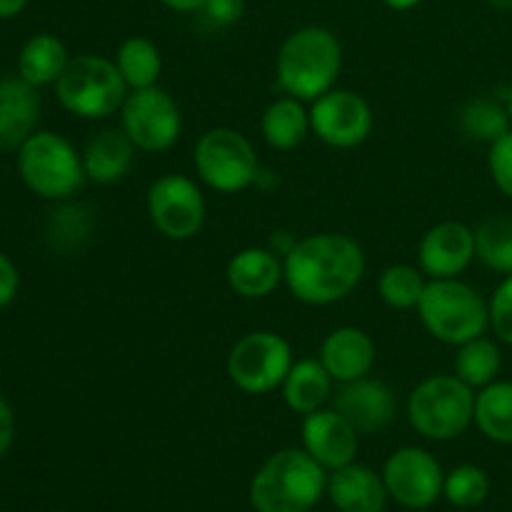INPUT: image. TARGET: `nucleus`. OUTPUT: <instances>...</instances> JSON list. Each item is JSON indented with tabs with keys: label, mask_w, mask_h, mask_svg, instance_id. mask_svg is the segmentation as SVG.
Listing matches in <instances>:
<instances>
[{
	"label": "nucleus",
	"mask_w": 512,
	"mask_h": 512,
	"mask_svg": "<svg viewBox=\"0 0 512 512\" xmlns=\"http://www.w3.org/2000/svg\"><path fill=\"white\" fill-rule=\"evenodd\" d=\"M195 170L218 193H243L258 178V153L235 128H210L195 143Z\"/></svg>",
	"instance_id": "8"
},
{
	"label": "nucleus",
	"mask_w": 512,
	"mask_h": 512,
	"mask_svg": "<svg viewBox=\"0 0 512 512\" xmlns=\"http://www.w3.org/2000/svg\"><path fill=\"white\" fill-rule=\"evenodd\" d=\"M383 483L388 495L408 510H425L443 495L445 473L430 450L408 445L385 460Z\"/></svg>",
	"instance_id": "12"
},
{
	"label": "nucleus",
	"mask_w": 512,
	"mask_h": 512,
	"mask_svg": "<svg viewBox=\"0 0 512 512\" xmlns=\"http://www.w3.org/2000/svg\"><path fill=\"white\" fill-rule=\"evenodd\" d=\"M328 498L340 512H383L390 498L383 475L360 463L333 470L328 478Z\"/></svg>",
	"instance_id": "20"
},
{
	"label": "nucleus",
	"mask_w": 512,
	"mask_h": 512,
	"mask_svg": "<svg viewBox=\"0 0 512 512\" xmlns=\"http://www.w3.org/2000/svg\"><path fill=\"white\" fill-rule=\"evenodd\" d=\"M115 65H118L120 75L130 90H143L158 85L163 58H160V50L153 40L145 38V35H130L120 43Z\"/></svg>",
	"instance_id": "26"
},
{
	"label": "nucleus",
	"mask_w": 512,
	"mask_h": 512,
	"mask_svg": "<svg viewBox=\"0 0 512 512\" xmlns=\"http://www.w3.org/2000/svg\"><path fill=\"white\" fill-rule=\"evenodd\" d=\"M18 175L25 188L43 200H68L83 188V155L65 135L35 130L18 150Z\"/></svg>",
	"instance_id": "5"
},
{
	"label": "nucleus",
	"mask_w": 512,
	"mask_h": 512,
	"mask_svg": "<svg viewBox=\"0 0 512 512\" xmlns=\"http://www.w3.org/2000/svg\"><path fill=\"white\" fill-rule=\"evenodd\" d=\"M335 410L358 430L360 435L383 433L398 413V398L393 388L378 378H360L340 385L335 395Z\"/></svg>",
	"instance_id": "14"
},
{
	"label": "nucleus",
	"mask_w": 512,
	"mask_h": 512,
	"mask_svg": "<svg viewBox=\"0 0 512 512\" xmlns=\"http://www.w3.org/2000/svg\"><path fill=\"white\" fill-rule=\"evenodd\" d=\"M328 493L325 468L305 448H285L270 455L250 480L255 512H308Z\"/></svg>",
	"instance_id": "2"
},
{
	"label": "nucleus",
	"mask_w": 512,
	"mask_h": 512,
	"mask_svg": "<svg viewBox=\"0 0 512 512\" xmlns=\"http://www.w3.org/2000/svg\"><path fill=\"white\" fill-rule=\"evenodd\" d=\"M15 440V413L13 405L5 400V395H0V458L10 450Z\"/></svg>",
	"instance_id": "37"
},
{
	"label": "nucleus",
	"mask_w": 512,
	"mask_h": 512,
	"mask_svg": "<svg viewBox=\"0 0 512 512\" xmlns=\"http://www.w3.org/2000/svg\"><path fill=\"white\" fill-rule=\"evenodd\" d=\"M475 425L488 440L512 445V383L495 380L475 395Z\"/></svg>",
	"instance_id": "25"
},
{
	"label": "nucleus",
	"mask_w": 512,
	"mask_h": 512,
	"mask_svg": "<svg viewBox=\"0 0 512 512\" xmlns=\"http://www.w3.org/2000/svg\"><path fill=\"white\" fill-rule=\"evenodd\" d=\"M343 68V45L333 30L323 25H305L290 33L280 45L275 70L285 95L310 100L325 95L338 83Z\"/></svg>",
	"instance_id": "3"
},
{
	"label": "nucleus",
	"mask_w": 512,
	"mask_h": 512,
	"mask_svg": "<svg viewBox=\"0 0 512 512\" xmlns=\"http://www.w3.org/2000/svg\"><path fill=\"white\" fill-rule=\"evenodd\" d=\"M53 88L58 103L68 113L85 120L108 118L115 110L123 108L128 98V85L115 60L93 53L70 58Z\"/></svg>",
	"instance_id": "7"
},
{
	"label": "nucleus",
	"mask_w": 512,
	"mask_h": 512,
	"mask_svg": "<svg viewBox=\"0 0 512 512\" xmlns=\"http://www.w3.org/2000/svg\"><path fill=\"white\" fill-rule=\"evenodd\" d=\"M158 3H163L170 10H178V13H195V10L203 8L205 0H158Z\"/></svg>",
	"instance_id": "39"
},
{
	"label": "nucleus",
	"mask_w": 512,
	"mask_h": 512,
	"mask_svg": "<svg viewBox=\"0 0 512 512\" xmlns=\"http://www.w3.org/2000/svg\"><path fill=\"white\" fill-rule=\"evenodd\" d=\"M200 10H203L210 23L225 28V25H233L243 18L245 0H205Z\"/></svg>",
	"instance_id": "35"
},
{
	"label": "nucleus",
	"mask_w": 512,
	"mask_h": 512,
	"mask_svg": "<svg viewBox=\"0 0 512 512\" xmlns=\"http://www.w3.org/2000/svg\"><path fill=\"white\" fill-rule=\"evenodd\" d=\"M475 260V230L458 220H443L423 235L418 245L420 270L430 280L458 278Z\"/></svg>",
	"instance_id": "15"
},
{
	"label": "nucleus",
	"mask_w": 512,
	"mask_h": 512,
	"mask_svg": "<svg viewBox=\"0 0 512 512\" xmlns=\"http://www.w3.org/2000/svg\"><path fill=\"white\" fill-rule=\"evenodd\" d=\"M408 420L435 443L460 438L475 420V390L458 375H430L410 393Z\"/></svg>",
	"instance_id": "6"
},
{
	"label": "nucleus",
	"mask_w": 512,
	"mask_h": 512,
	"mask_svg": "<svg viewBox=\"0 0 512 512\" xmlns=\"http://www.w3.org/2000/svg\"><path fill=\"white\" fill-rule=\"evenodd\" d=\"M383 3L393 10H410V8H415L420 0H383Z\"/></svg>",
	"instance_id": "40"
},
{
	"label": "nucleus",
	"mask_w": 512,
	"mask_h": 512,
	"mask_svg": "<svg viewBox=\"0 0 512 512\" xmlns=\"http://www.w3.org/2000/svg\"><path fill=\"white\" fill-rule=\"evenodd\" d=\"M58 512H68V510H58Z\"/></svg>",
	"instance_id": "43"
},
{
	"label": "nucleus",
	"mask_w": 512,
	"mask_h": 512,
	"mask_svg": "<svg viewBox=\"0 0 512 512\" xmlns=\"http://www.w3.org/2000/svg\"><path fill=\"white\" fill-rule=\"evenodd\" d=\"M443 495L450 505L455 508H478L485 503V498L490 495V478L483 468L478 465H458V468L450 470L445 475Z\"/></svg>",
	"instance_id": "31"
},
{
	"label": "nucleus",
	"mask_w": 512,
	"mask_h": 512,
	"mask_svg": "<svg viewBox=\"0 0 512 512\" xmlns=\"http://www.w3.org/2000/svg\"><path fill=\"white\" fill-rule=\"evenodd\" d=\"M68 63V48L58 35L35 33L20 48L18 75L35 88H45V85H55Z\"/></svg>",
	"instance_id": "24"
},
{
	"label": "nucleus",
	"mask_w": 512,
	"mask_h": 512,
	"mask_svg": "<svg viewBox=\"0 0 512 512\" xmlns=\"http://www.w3.org/2000/svg\"><path fill=\"white\" fill-rule=\"evenodd\" d=\"M505 108H508L510 123H512V85H510V90H508V100H505Z\"/></svg>",
	"instance_id": "42"
},
{
	"label": "nucleus",
	"mask_w": 512,
	"mask_h": 512,
	"mask_svg": "<svg viewBox=\"0 0 512 512\" xmlns=\"http://www.w3.org/2000/svg\"><path fill=\"white\" fill-rule=\"evenodd\" d=\"M148 215L153 228L168 240L195 238L205 223L203 190L188 175H163L148 190Z\"/></svg>",
	"instance_id": "11"
},
{
	"label": "nucleus",
	"mask_w": 512,
	"mask_h": 512,
	"mask_svg": "<svg viewBox=\"0 0 512 512\" xmlns=\"http://www.w3.org/2000/svg\"><path fill=\"white\" fill-rule=\"evenodd\" d=\"M375 343L365 330L343 325L325 335L320 345V363L330 373L335 383H353V380L370 375L375 365Z\"/></svg>",
	"instance_id": "18"
},
{
	"label": "nucleus",
	"mask_w": 512,
	"mask_h": 512,
	"mask_svg": "<svg viewBox=\"0 0 512 512\" xmlns=\"http://www.w3.org/2000/svg\"><path fill=\"white\" fill-rule=\"evenodd\" d=\"M488 168L500 193L512 200V130L500 135L495 143H490Z\"/></svg>",
	"instance_id": "34"
},
{
	"label": "nucleus",
	"mask_w": 512,
	"mask_h": 512,
	"mask_svg": "<svg viewBox=\"0 0 512 512\" xmlns=\"http://www.w3.org/2000/svg\"><path fill=\"white\" fill-rule=\"evenodd\" d=\"M260 133L273 150H293L305 143L310 128V110H305L303 100L285 95L273 100L260 118Z\"/></svg>",
	"instance_id": "23"
},
{
	"label": "nucleus",
	"mask_w": 512,
	"mask_h": 512,
	"mask_svg": "<svg viewBox=\"0 0 512 512\" xmlns=\"http://www.w3.org/2000/svg\"><path fill=\"white\" fill-rule=\"evenodd\" d=\"M120 123L135 148L145 153L170 150L183 133V115H180L178 103L168 90L158 85L130 90L120 108Z\"/></svg>",
	"instance_id": "10"
},
{
	"label": "nucleus",
	"mask_w": 512,
	"mask_h": 512,
	"mask_svg": "<svg viewBox=\"0 0 512 512\" xmlns=\"http://www.w3.org/2000/svg\"><path fill=\"white\" fill-rule=\"evenodd\" d=\"M475 258L500 275H512V218L493 215L475 230Z\"/></svg>",
	"instance_id": "28"
},
{
	"label": "nucleus",
	"mask_w": 512,
	"mask_h": 512,
	"mask_svg": "<svg viewBox=\"0 0 512 512\" xmlns=\"http://www.w3.org/2000/svg\"><path fill=\"white\" fill-rule=\"evenodd\" d=\"M285 285L305 305L348 298L365 275V253L345 233H315L298 240L283 258Z\"/></svg>",
	"instance_id": "1"
},
{
	"label": "nucleus",
	"mask_w": 512,
	"mask_h": 512,
	"mask_svg": "<svg viewBox=\"0 0 512 512\" xmlns=\"http://www.w3.org/2000/svg\"><path fill=\"white\" fill-rule=\"evenodd\" d=\"M230 290L245 300L268 298L285 280V268L280 255L270 248H243L228 260L225 268Z\"/></svg>",
	"instance_id": "19"
},
{
	"label": "nucleus",
	"mask_w": 512,
	"mask_h": 512,
	"mask_svg": "<svg viewBox=\"0 0 512 512\" xmlns=\"http://www.w3.org/2000/svg\"><path fill=\"white\" fill-rule=\"evenodd\" d=\"M40 95L20 75L0 80V150L18 153L20 145L38 130Z\"/></svg>",
	"instance_id": "17"
},
{
	"label": "nucleus",
	"mask_w": 512,
	"mask_h": 512,
	"mask_svg": "<svg viewBox=\"0 0 512 512\" xmlns=\"http://www.w3.org/2000/svg\"><path fill=\"white\" fill-rule=\"evenodd\" d=\"M293 348L273 330L245 333L228 355V375L248 395H268L283 385L293 368Z\"/></svg>",
	"instance_id": "9"
},
{
	"label": "nucleus",
	"mask_w": 512,
	"mask_h": 512,
	"mask_svg": "<svg viewBox=\"0 0 512 512\" xmlns=\"http://www.w3.org/2000/svg\"><path fill=\"white\" fill-rule=\"evenodd\" d=\"M30 0H0V20H10L28 8Z\"/></svg>",
	"instance_id": "38"
},
{
	"label": "nucleus",
	"mask_w": 512,
	"mask_h": 512,
	"mask_svg": "<svg viewBox=\"0 0 512 512\" xmlns=\"http://www.w3.org/2000/svg\"><path fill=\"white\" fill-rule=\"evenodd\" d=\"M333 383L330 373L320 358H303L293 363L288 378L283 380V398L293 413L308 415L323 408L328 403L330 393H333Z\"/></svg>",
	"instance_id": "22"
},
{
	"label": "nucleus",
	"mask_w": 512,
	"mask_h": 512,
	"mask_svg": "<svg viewBox=\"0 0 512 512\" xmlns=\"http://www.w3.org/2000/svg\"><path fill=\"white\" fill-rule=\"evenodd\" d=\"M373 108L355 90L333 88L310 105V128L330 148H358L373 133Z\"/></svg>",
	"instance_id": "13"
},
{
	"label": "nucleus",
	"mask_w": 512,
	"mask_h": 512,
	"mask_svg": "<svg viewBox=\"0 0 512 512\" xmlns=\"http://www.w3.org/2000/svg\"><path fill=\"white\" fill-rule=\"evenodd\" d=\"M460 125L473 140L495 143L500 135L508 133L512 123L505 105H498L488 98H478L465 105L463 113H460Z\"/></svg>",
	"instance_id": "30"
},
{
	"label": "nucleus",
	"mask_w": 512,
	"mask_h": 512,
	"mask_svg": "<svg viewBox=\"0 0 512 512\" xmlns=\"http://www.w3.org/2000/svg\"><path fill=\"white\" fill-rule=\"evenodd\" d=\"M485 3H490L498 10H512V0H485Z\"/></svg>",
	"instance_id": "41"
},
{
	"label": "nucleus",
	"mask_w": 512,
	"mask_h": 512,
	"mask_svg": "<svg viewBox=\"0 0 512 512\" xmlns=\"http://www.w3.org/2000/svg\"><path fill=\"white\" fill-rule=\"evenodd\" d=\"M360 433L335 408H320L303 420V448L325 470L355 463Z\"/></svg>",
	"instance_id": "16"
},
{
	"label": "nucleus",
	"mask_w": 512,
	"mask_h": 512,
	"mask_svg": "<svg viewBox=\"0 0 512 512\" xmlns=\"http://www.w3.org/2000/svg\"><path fill=\"white\" fill-rule=\"evenodd\" d=\"M425 273L415 265H390L380 273L378 280V293L383 298L385 305L395 310H410V308H418L420 298L425 293Z\"/></svg>",
	"instance_id": "29"
},
{
	"label": "nucleus",
	"mask_w": 512,
	"mask_h": 512,
	"mask_svg": "<svg viewBox=\"0 0 512 512\" xmlns=\"http://www.w3.org/2000/svg\"><path fill=\"white\" fill-rule=\"evenodd\" d=\"M503 368V353L498 345L490 338L480 335V338L468 340V343L458 345V355H455V375L470 388H485V385L495 383Z\"/></svg>",
	"instance_id": "27"
},
{
	"label": "nucleus",
	"mask_w": 512,
	"mask_h": 512,
	"mask_svg": "<svg viewBox=\"0 0 512 512\" xmlns=\"http://www.w3.org/2000/svg\"><path fill=\"white\" fill-rule=\"evenodd\" d=\"M490 328L503 340L505 345L512 348V275H505L503 283L495 288L493 298H490Z\"/></svg>",
	"instance_id": "33"
},
{
	"label": "nucleus",
	"mask_w": 512,
	"mask_h": 512,
	"mask_svg": "<svg viewBox=\"0 0 512 512\" xmlns=\"http://www.w3.org/2000/svg\"><path fill=\"white\" fill-rule=\"evenodd\" d=\"M135 145L123 130H103L83 150L85 178L98 185H113L130 173Z\"/></svg>",
	"instance_id": "21"
},
{
	"label": "nucleus",
	"mask_w": 512,
	"mask_h": 512,
	"mask_svg": "<svg viewBox=\"0 0 512 512\" xmlns=\"http://www.w3.org/2000/svg\"><path fill=\"white\" fill-rule=\"evenodd\" d=\"M425 330L445 345H463L490 328V305L473 285L458 278L428 280L418 303Z\"/></svg>",
	"instance_id": "4"
},
{
	"label": "nucleus",
	"mask_w": 512,
	"mask_h": 512,
	"mask_svg": "<svg viewBox=\"0 0 512 512\" xmlns=\"http://www.w3.org/2000/svg\"><path fill=\"white\" fill-rule=\"evenodd\" d=\"M90 233V218L80 205H65L55 213L53 223H50V235L58 240L60 245H75L80 238Z\"/></svg>",
	"instance_id": "32"
},
{
	"label": "nucleus",
	"mask_w": 512,
	"mask_h": 512,
	"mask_svg": "<svg viewBox=\"0 0 512 512\" xmlns=\"http://www.w3.org/2000/svg\"><path fill=\"white\" fill-rule=\"evenodd\" d=\"M20 290L18 265L0 250V310L8 308Z\"/></svg>",
	"instance_id": "36"
}]
</instances>
